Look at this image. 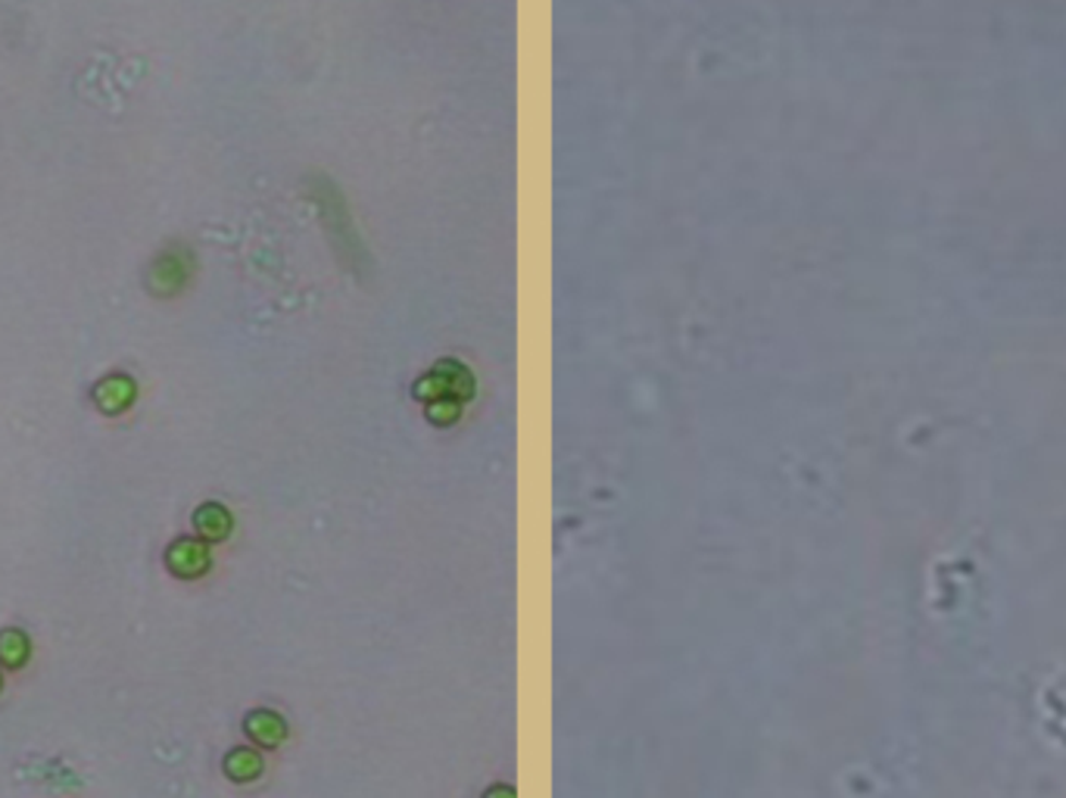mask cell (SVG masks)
Instances as JSON below:
<instances>
[{"label": "cell", "instance_id": "ba28073f", "mask_svg": "<svg viewBox=\"0 0 1066 798\" xmlns=\"http://www.w3.org/2000/svg\"><path fill=\"white\" fill-rule=\"evenodd\" d=\"M0 661L7 668H23L28 661V636L23 631H3L0 634Z\"/></svg>", "mask_w": 1066, "mask_h": 798}, {"label": "cell", "instance_id": "3957f363", "mask_svg": "<svg viewBox=\"0 0 1066 798\" xmlns=\"http://www.w3.org/2000/svg\"><path fill=\"white\" fill-rule=\"evenodd\" d=\"M165 564L175 577H185V581H194V577H203L212 564V556H209V546L200 540H175L169 546L165 552Z\"/></svg>", "mask_w": 1066, "mask_h": 798}, {"label": "cell", "instance_id": "5b68a950", "mask_svg": "<svg viewBox=\"0 0 1066 798\" xmlns=\"http://www.w3.org/2000/svg\"><path fill=\"white\" fill-rule=\"evenodd\" d=\"M244 727L250 733V739L259 743V746H265V749H275V746H281L287 739V724H284V718L275 714V711H253Z\"/></svg>", "mask_w": 1066, "mask_h": 798}, {"label": "cell", "instance_id": "277c9868", "mask_svg": "<svg viewBox=\"0 0 1066 798\" xmlns=\"http://www.w3.org/2000/svg\"><path fill=\"white\" fill-rule=\"evenodd\" d=\"M135 397H138V384H135L128 375L103 377V381L94 387V402H97V409L107 412V415L125 412V409L135 402Z\"/></svg>", "mask_w": 1066, "mask_h": 798}, {"label": "cell", "instance_id": "9c48e42d", "mask_svg": "<svg viewBox=\"0 0 1066 798\" xmlns=\"http://www.w3.org/2000/svg\"><path fill=\"white\" fill-rule=\"evenodd\" d=\"M459 415H462V402L459 399H434V406L427 409V419L434 424H441V427L453 424Z\"/></svg>", "mask_w": 1066, "mask_h": 798}, {"label": "cell", "instance_id": "7a4b0ae2", "mask_svg": "<svg viewBox=\"0 0 1066 798\" xmlns=\"http://www.w3.org/2000/svg\"><path fill=\"white\" fill-rule=\"evenodd\" d=\"M194 275V257L187 247H165L160 257L153 259L147 272V290L153 297H175L182 294Z\"/></svg>", "mask_w": 1066, "mask_h": 798}, {"label": "cell", "instance_id": "8992f818", "mask_svg": "<svg viewBox=\"0 0 1066 798\" xmlns=\"http://www.w3.org/2000/svg\"><path fill=\"white\" fill-rule=\"evenodd\" d=\"M194 527L203 540H225L232 534V515L219 502H207L194 512Z\"/></svg>", "mask_w": 1066, "mask_h": 798}, {"label": "cell", "instance_id": "6da1fadb", "mask_svg": "<svg viewBox=\"0 0 1066 798\" xmlns=\"http://www.w3.org/2000/svg\"><path fill=\"white\" fill-rule=\"evenodd\" d=\"M474 394V381H471V372L464 369L462 362L456 359H443L437 362L427 375H421V381L416 384V397L431 402V399H471Z\"/></svg>", "mask_w": 1066, "mask_h": 798}, {"label": "cell", "instance_id": "52a82bcc", "mask_svg": "<svg viewBox=\"0 0 1066 798\" xmlns=\"http://www.w3.org/2000/svg\"><path fill=\"white\" fill-rule=\"evenodd\" d=\"M225 774L237 780V783H247V780H256L262 774V758L256 755L253 749H234L228 758H225Z\"/></svg>", "mask_w": 1066, "mask_h": 798}]
</instances>
